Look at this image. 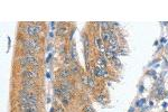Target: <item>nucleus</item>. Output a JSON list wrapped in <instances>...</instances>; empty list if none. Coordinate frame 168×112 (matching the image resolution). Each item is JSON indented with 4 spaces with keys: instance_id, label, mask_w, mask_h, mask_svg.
I'll use <instances>...</instances> for the list:
<instances>
[{
    "instance_id": "nucleus-7",
    "label": "nucleus",
    "mask_w": 168,
    "mask_h": 112,
    "mask_svg": "<svg viewBox=\"0 0 168 112\" xmlns=\"http://www.w3.org/2000/svg\"><path fill=\"white\" fill-rule=\"evenodd\" d=\"M58 76L59 77H67V76H70V71L67 70V68H62L61 71L58 72Z\"/></svg>"
},
{
    "instance_id": "nucleus-18",
    "label": "nucleus",
    "mask_w": 168,
    "mask_h": 112,
    "mask_svg": "<svg viewBox=\"0 0 168 112\" xmlns=\"http://www.w3.org/2000/svg\"><path fill=\"white\" fill-rule=\"evenodd\" d=\"M78 71H80V67H78L77 65H73L72 66V72L73 73H77Z\"/></svg>"
},
{
    "instance_id": "nucleus-9",
    "label": "nucleus",
    "mask_w": 168,
    "mask_h": 112,
    "mask_svg": "<svg viewBox=\"0 0 168 112\" xmlns=\"http://www.w3.org/2000/svg\"><path fill=\"white\" fill-rule=\"evenodd\" d=\"M26 57H27V61H28L29 64L38 65V61H37V58H36L35 56H33V55H27Z\"/></svg>"
},
{
    "instance_id": "nucleus-10",
    "label": "nucleus",
    "mask_w": 168,
    "mask_h": 112,
    "mask_svg": "<svg viewBox=\"0 0 168 112\" xmlns=\"http://www.w3.org/2000/svg\"><path fill=\"white\" fill-rule=\"evenodd\" d=\"M71 58H72L73 61H77V54H76L75 45H73L72 48H71Z\"/></svg>"
},
{
    "instance_id": "nucleus-6",
    "label": "nucleus",
    "mask_w": 168,
    "mask_h": 112,
    "mask_svg": "<svg viewBox=\"0 0 168 112\" xmlns=\"http://www.w3.org/2000/svg\"><path fill=\"white\" fill-rule=\"evenodd\" d=\"M67 32H68V27L66 26V25H62L61 27H59V29H58V35H66Z\"/></svg>"
},
{
    "instance_id": "nucleus-1",
    "label": "nucleus",
    "mask_w": 168,
    "mask_h": 112,
    "mask_svg": "<svg viewBox=\"0 0 168 112\" xmlns=\"http://www.w3.org/2000/svg\"><path fill=\"white\" fill-rule=\"evenodd\" d=\"M25 46L30 50L35 49L36 52L39 50V45H38L37 40H35V39H26V41H25Z\"/></svg>"
},
{
    "instance_id": "nucleus-3",
    "label": "nucleus",
    "mask_w": 168,
    "mask_h": 112,
    "mask_svg": "<svg viewBox=\"0 0 168 112\" xmlns=\"http://www.w3.org/2000/svg\"><path fill=\"white\" fill-rule=\"evenodd\" d=\"M113 32H111L110 30H104V32H102V39H103V41L105 40H110V38L112 37Z\"/></svg>"
},
{
    "instance_id": "nucleus-12",
    "label": "nucleus",
    "mask_w": 168,
    "mask_h": 112,
    "mask_svg": "<svg viewBox=\"0 0 168 112\" xmlns=\"http://www.w3.org/2000/svg\"><path fill=\"white\" fill-rule=\"evenodd\" d=\"M96 101L98 102H100V103H105V96L103 94H99V95H96Z\"/></svg>"
},
{
    "instance_id": "nucleus-16",
    "label": "nucleus",
    "mask_w": 168,
    "mask_h": 112,
    "mask_svg": "<svg viewBox=\"0 0 168 112\" xmlns=\"http://www.w3.org/2000/svg\"><path fill=\"white\" fill-rule=\"evenodd\" d=\"M84 112H95V111L93 110V108L91 105H86L84 106Z\"/></svg>"
},
{
    "instance_id": "nucleus-27",
    "label": "nucleus",
    "mask_w": 168,
    "mask_h": 112,
    "mask_svg": "<svg viewBox=\"0 0 168 112\" xmlns=\"http://www.w3.org/2000/svg\"><path fill=\"white\" fill-rule=\"evenodd\" d=\"M25 112H36V111H25Z\"/></svg>"
},
{
    "instance_id": "nucleus-25",
    "label": "nucleus",
    "mask_w": 168,
    "mask_h": 112,
    "mask_svg": "<svg viewBox=\"0 0 168 112\" xmlns=\"http://www.w3.org/2000/svg\"><path fill=\"white\" fill-rule=\"evenodd\" d=\"M134 111V109H133V108H130V110H129V112H133Z\"/></svg>"
},
{
    "instance_id": "nucleus-24",
    "label": "nucleus",
    "mask_w": 168,
    "mask_h": 112,
    "mask_svg": "<svg viewBox=\"0 0 168 112\" xmlns=\"http://www.w3.org/2000/svg\"><path fill=\"white\" fill-rule=\"evenodd\" d=\"M56 112H64V111H63V109H61V108H58V109L56 110Z\"/></svg>"
},
{
    "instance_id": "nucleus-15",
    "label": "nucleus",
    "mask_w": 168,
    "mask_h": 112,
    "mask_svg": "<svg viewBox=\"0 0 168 112\" xmlns=\"http://www.w3.org/2000/svg\"><path fill=\"white\" fill-rule=\"evenodd\" d=\"M112 63L114 65H117L118 67H121V63H120V61L117 58V57H113V58H112Z\"/></svg>"
},
{
    "instance_id": "nucleus-14",
    "label": "nucleus",
    "mask_w": 168,
    "mask_h": 112,
    "mask_svg": "<svg viewBox=\"0 0 168 112\" xmlns=\"http://www.w3.org/2000/svg\"><path fill=\"white\" fill-rule=\"evenodd\" d=\"M19 62H20L21 66H26V65L28 64V61H27V57H26V56H25V57H21V58L19 59Z\"/></svg>"
},
{
    "instance_id": "nucleus-17",
    "label": "nucleus",
    "mask_w": 168,
    "mask_h": 112,
    "mask_svg": "<svg viewBox=\"0 0 168 112\" xmlns=\"http://www.w3.org/2000/svg\"><path fill=\"white\" fill-rule=\"evenodd\" d=\"M87 85L90 86V88H93V86H94V80H93L92 77H89V83H87Z\"/></svg>"
},
{
    "instance_id": "nucleus-11",
    "label": "nucleus",
    "mask_w": 168,
    "mask_h": 112,
    "mask_svg": "<svg viewBox=\"0 0 168 112\" xmlns=\"http://www.w3.org/2000/svg\"><path fill=\"white\" fill-rule=\"evenodd\" d=\"M108 49L111 50L112 53L116 54L117 52H118V49H119V46H118V44H112V45H110V46H109V48H108Z\"/></svg>"
},
{
    "instance_id": "nucleus-20",
    "label": "nucleus",
    "mask_w": 168,
    "mask_h": 112,
    "mask_svg": "<svg viewBox=\"0 0 168 112\" xmlns=\"http://www.w3.org/2000/svg\"><path fill=\"white\" fill-rule=\"evenodd\" d=\"M83 83H84V85H87V83H89V76H83Z\"/></svg>"
},
{
    "instance_id": "nucleus-13",
    "label": "nucleus",
    "mask_w": 168,
    "mask_h": 112,
    "mask_svg": "<svg viewBox=\"0 0 168 112\" xmlns=\"http://www.w3.org/2000/svg\"><path fill=\"white\" fill-rule=\"evenodd\" d=\"M105 57H107V58H113V57H114V55H116V54L114 53H112V52H111V50H109V49H105Z\"/></svg>"
},
{
    "instance_id": "nucleus-2",
    "label": "nucleus",
    "mask_w": 168,
    "mask_h": 112,
    "mask_svg": "<svg viewBox=\"0 0 168 112\" xmlns=\"http://www.w3.org/2000/svg\"><path fill=\"white\" fill-rule=\"evenodd\" d=\"M39 32H41V27L39 26H35V25L33 26V25H30V26L26 27V32L29 36H36Z\"/></svg>"
},
{
    "instance_id": "nucleus-4",
    "label": "nucleus",
    "mask_w": 168,
    "mask_h": 112,
    "mask_svg": "<svg viewBox=\"0 0 168 112\" xmlns=\"http://www.w3.org/2000/svg\"><path fill=\"white\" fill-rule=\"evenodd\" d=\"M95 45L98 46L99 48H100V50H101V52H105L104 46H103V39L99 38V37H95Z\"/></svg>"
},
{
    "instance_id": "nucleus-5",
    "label": "nucleus",
    "mask_w": 168,
    "mask_h": 112,
    "mask_svg": "<svg viewBox=\"0 0 168 112\" xmlns=\"http://www.w3.org/2000/svg\"><path fill=\"white\" fill-rule=\"evenodd\" d=\"M94 74L96 76H107V71L105 70H102V68H99L96 67L94 70Z\"/></svg>"
},
{
    "instance_id": "nucleus-19",
    "label": "nucleus",
    "mask_w": 168,
    "mask_h": 112,
    "mask_svg": "<svg viewBox=\"0 0 168 112\" xmlns=\"http://www.w3.org/2000/svg\"><path fill=\"white\" fill-rule=\"evenodd\" d=\"M110 45H112V44H117V39H116V37H114V34L112 35V37L110 38Z\"/></svg>"
},
{
    "instance_id": "nucleus-8",
    "label": "nucleus",
    "mask_w": 168,
    "mask_h": 112,
    "mask_svg": "<svg viewBox=\"0 0 168 112\" xmlns=\"http://www.w3.org/2000/svg\"><path fill=\"white\" fill-rule=\"evenodd\" d=\"M25 76L27 79H35V77H37V72H34V70L33 71H26L25 72Z\"/></svg>"
},
{
    "instance_id": "nucleus-26",
    "label": "nucleus",
    "mask_w": 168,
    "mask_h": 112,
    "mask_svg": "<svg viewBox=\"0 0 168 112\" xmlns=\"http://www.w3.org/2000/svg\"><path fill=\"white\" fill-rule=\"evenodd\" d=\"M49 112H54V108H52V109L49 110Z\"/></svg>"
},
{
    "instance_id": "nucleus-21",
    "label": "nucleus",
    "mask_w": 168,
    "mask_h": 112,
    "mask_svg": "<svg viewBox=\"0 0 168 112\" xmlns=\"http://www.w3.org/2000/svg\"><path fill=\"white\" fill-rule=\"evenodd\" d=\"M101 26L103 27V28H104L105 30H108V28H109V24H108V23H102Z\"/></svg>"
},
{
    "instance_id": "nucleus-23",
    "label": "nucleus",
    "mask_w": 168,
    "mask_h": 112,
    "mask_svg": "<svg viewBox=\"0 0 168 112\" xmlns=\"http://www.w3.org/2000/svg\"><path fill=\"white\" fill-rule=\"evenodd\" d=\"M71 56H66V57H65V64H70V62H71Z\"/></svg>"
},
{
    "instance_id": "nucleus-22",
    "label": "nucleus",
    "mask_w": 168,
    "mask_h": 112,
    "mask_svg": "<svg viewBox=\"0 0 168 112\" xmlns=\"http://www.w3.org/2000/svg\"><path fill=\"white\" fill-rule=\"evenodd\" d=\"M145 103V99H141V100H139L138 101V103H137V105L138 106H140V105H142V104Z\"/></svg>"
}]
</instances>
